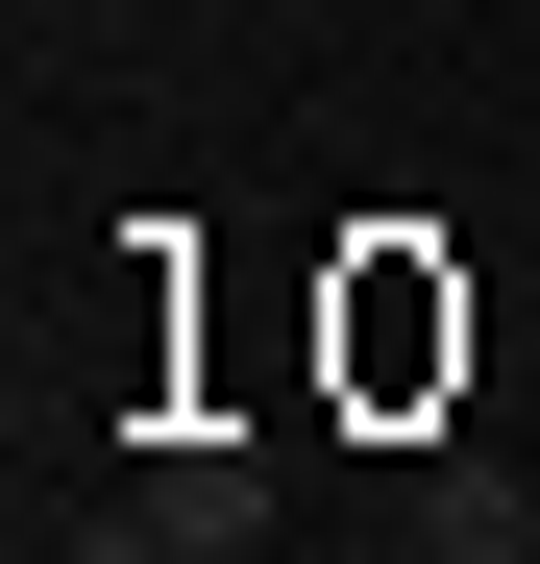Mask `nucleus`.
I'll list each match as a JSON object with an SVG mask.
<instances>
[{"label": "nucleus", "mask_w": 540, "mask_h": 564, "mask_svg": "<svg viewBox=\"0 0 540 564\" xmlns=\"http://www.w3.org/2000/svg\"><path fill=\"white\" fill-rule=\"evenodd\" d=\"M148 540L222 564V540H246V442H172V466H148Z\"/></svg>", "instance_id": "f257e3e1"}]
</instances>
